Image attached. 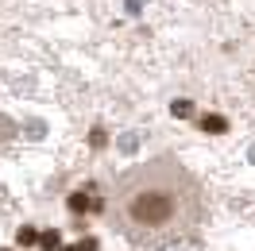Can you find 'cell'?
I'll return each instance as SVG.
<instances>
[{
	"label": "cell",
	"instance_id": "6da1fadb",
	"mask_svg": "<svg viewBox=\"0 0 255 251\" xmlns=\"http://www.w3.org/2000/svg\"><path fill=\"white\" fill-rule=\"evenodd\" d=\"M116 213H120L128 232L174 236L186 232L201 217V197H197V186L182 170L151 166V170H139L120 182Z\"/></svg>",
	"mask_w": 255,
	"mask_h": 251
},
{
	"label": "cell",
	"instance_id": "7a4b0ae2",
	"mask_svg": "<svg viewBox=\"0 0 255 251\" xmlns=\"http://www.w3.org/2000/svg\"><path fill=\"white\" fill-rule=\"evenodd\" d=\"M201 127H205V131H213V135H221V131H224V120H221V116H205V120H201Z\"/></svg>",
	"mask_w": 255,
	"mask_h": 251
},
{
	"label": "cell",
	"instance_id": "3957f363",
	"mask_svg": "<svg viewBox=\"0 0 255 251\" xmlns=\"http://www.w3.org/2000/svg\"><path fill=\"white\" fill-rule=\"evenodd\" d=\"M39 244H43L47 251H54L58 244H62V240H58V232H43V236H39Z\"/></svg>",
	"mask_w": 255,
	"mask_h": 251
},
{
	"label": "cell",
	"instance_id": "277c9868",
	"mask_svg": "<svg viewBox=\"0 0 255 251\" xmlns=\"http://www.w3.org/2000/svg\"><path fill=\"white\" fill-rule=\"evenodd\" d=\"M70 209H74V213H85V209H89V201H85L81 193H74V197H70Z\"/></svg>",
	"mask_w": 255,
	"mask_h": 251
},
{
	"label": "cell",
	"instance_id": "5b68a950",
	"mask_svg": "<svg viewBox=\"0 0 255 251\" xmlns=\"http://www.w3.org/2000/svg\"><path fill=\"white\" fill-rule=\"evenodd\" d=\"M62 251H81V244H74V248H62Z\"/></svg>",
	"mask_w": 255,
	"mask_h": 251
}]
</instances>
